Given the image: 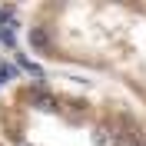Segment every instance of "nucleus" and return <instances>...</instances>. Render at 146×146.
I'll return each instance as SVG.
<instances>
[{"label":"nucleus","instance_id":"2","mask_svg":"<svg viewBox=\"0 0 146 146\" xmlns=\"http://www.w3.org/2000/svg\"><path fill=\"white\" fill-rule=\"evenodd\" d=\"M30 43H33L36 50H46V46H50V36H46L43 30H30Z\"/></svg>","mask_w":146,"mask_h":146},{"label":"nucleus","instance_id":"1","mask_svg":"<svg viewBox=\"0 0 146 146\" xmlns=\"http://www.w3.org/2000/svg\"><path fill=\"white\" fill-rule=\"evenodd\" d=\"M13 56H17V66H20V70H27L30 76H36V80L43 76V70H40V66H36L33 60H30V56H23V53H20V50H17V53H13Z\"/></svg>","mask_w":146,"mask_h":146},{"label":"nucleus","instance_id":"3","mask_svg":"<svg viewBox=\"0 0 146 146\" xmlns=\"http://www.w3.org/2000/svg\"><path fill=\"white\" fill-rule=\"evenodd\" d=\"M0 40H3L7 46H13V30H10V27H3V23H0Z\"/></svg>","mask_w":146,"mask_h":146}]
</instances>
